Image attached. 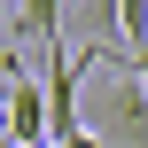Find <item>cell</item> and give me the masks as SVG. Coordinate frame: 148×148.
I'll return each mask as SVG.
<instances>
[{
    "instance_id": "7a4b0ae2",
    "label": "cell",
    "mask_w": 148,
    "mask_h": 148,
    "mask_svg": "<svg viewBox=\"0 0 148 148\" xmlns=\"http://www.w3.org/2000/svg\"><path fill=\"white\" fill-rule=\"evenodd\" d=\"M0 31H16V8H0Z\"/></svg>"
},
{
    "instance_id": "3957f363",
    "label": "cell",
    "mask_w": 148,
    "mask_h": 148,
    "mask_svg": "<svg viewBox=\"0 0 148 148\" xmlns=\"http://www.w3.org/2000/svg\"><path fill=\"white\" fill-rule=\"evenodd\" d=\"M0 148H16V140H8V133H0Z\"/></svg>"
},
{
    "instance_id": "6da1fadb",
    "label": "cell",
    "mask_w": 148,
    "mask_h": 148,
    "mask_svg": "<svg viewBox=\"0 0 148 148\" xmlns=\"http://www.w3.org/2000/svg\"><path fill=\"white\" fill-rule=\"evenodd\" d=\"M86 109H94V140L101 148H148V78L125 55H109V62L94 70Z\"/></svg>"
}]
</instances>
